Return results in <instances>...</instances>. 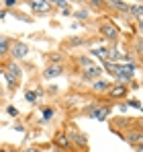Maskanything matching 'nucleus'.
Segmentation results:
<instances>
[{"label": "nucleus", "instance_id": "obj_32", "mask_svg": "<svg viewBox=\"0 0 143 152\" xmlns=\"http://www.w3.org/2000/svg\"><path fill=\"white\" fill-rule=\"evenodd\" d=\"M137 31H139V33L143 35V25H137Z\"/></svg>", "mask_w": 143, "mask_h": 152}, {"label": "nucleus", "instance_id": "obj_3", "mask_svg": "<svg viewBox=\"0 0 143 152\" xmlns=\"http://www.w3.org/2000/svg\"><path fill=\"white\" fill-rule=\"evenodd\" d=\"M98 31H100V35L104 37V39H110V41H117L119 39V27L115 25V23H110V21H102L100 27H98Z\"/></svg>", "mask_w": 143, "mask_h": 152}, {"label": "nucleus", "instance_id": "obj_35", "mask_svg": "<svg viewBox=\"0 0 143 152\" xmlns=\"http://www.w3.org/2000/svg\"><path fill=\"white\" fill-rule=\"evenodd\" d=\"M0 152H8V148H0Z\"/></svg>", "mask_w": 143, "mask_h": 152}, {"label": "nucleus", "instance_id": "obj_7", "mask_svg": "<svg viewBox=\"0 0 143 152\" xmlns=\"http://www.w3.org/2000/svg\"><path fill=\"white\" fill-rule=\"evenodd\" d=\"M53 146H55V148H64V150L72 148L70 136H68V134H64V132H59V134H57V136L53 138Z\"/></svg>", "mask_w": 143, "mask_h": 152}, {"label": "nucleus", "instance_id": "obj_37", "mask_svg": "<svg viewBox=\"0 0 143 152\" xmlns=\"http://www.w3.org/2000/svg\"><path fill=\"white\" fill-rule=\"evenodd\" d=\"M141 111H143V107H141Z\"/></svg>", "mask_w": 143, "mask_h": 152}, {"label": "nucleus", "instance_id": "obj_10", "mask_svg": "<svg viewBox=\"0 0 143 152\" xmlns=\"http://www.w3.org/2000/svg\"><path fill=\"white\" fill-rule=\"evenodd\" d=\"M70 142H72V144H78V146H82V148H86V144H88V138H86L84 134H80V132H70Z\"/></svg>", "mask_w": 143, "mask_h": 152}, {"label": "nucleus", "instance_id": "obj_13", "mask_svg": "<svg viewBox=\"0 0 143 152\" xmlns=\"http://www.w3.org/2000/svg\"><path fill=\"white\" fill-rule=\"evenodd\" d=\"M4 80H6V86H8V88H10V91H14V88H17V86H19V78H17V76H12L10 74V72H6V70H4Z\"/></svg>", "mask_w": 143, "mask_h": 152}, {"label": "nucleus", "instance_id": "obj_34", "mask_svg": "<svg viewBox=\"0 0 143 152\" xmlns=\"http://www.w3.org/2000/svg\"><path fill=\"white\" fill-rule=\"evenodd\" d=\"M49 152H61V150H59V148H55V146H53V148H51V150H49Z\"/></svg>", "mask_w": 143, "mask_h": 152}, {"label": "nucleus", "instance_id": "obj_4", "mask_svg": "<svg viewBox=\"0 0 143 152\" xmlns=\"http://www.w3.org/2000/svg\"><path fill=\"white\" fill-rule=\"evenodd\" d=\"M10 58H12V62H17V60H21V58H25L27 53H29V45L27 43H23V41H12L10 43Z\"/></svg>", "mask_w": 143, "mask_h": 152}, {"label": "nucleus", "instance_id": "obj_24", "mask_svg": "<svg viewBox=\"0 0 143 152\" xmlns=\"http://www.w3.org/2000/svg\"><path fill=\"white\" fill-rule=\"evenodd\" d=\"M70 43H72V45H82V43H84V39H80V37H74V39H70Z\"/></svg>", "mask_w": 143, "mask_h": 152}, {"label": "nucleus", "instance_id": "obj_17", "mask_svg": "<svg viewBox=\"0 0 143 152\" xmlns=\"http://www.w3.org/2000/svg\"><path fill=\"white\" fill-rule=\"evenodd\" d=\"M92 56H100L102 62H108V48H94Z\"/></svg>", "mask_w": 143, "mask_h": 152}, {"label": "nucleus", "instance_id": "obj_25", "mask_svg": "<svg viewBox=\"0 0 143 152\" xmlns=\"http://www.w3.org/2000/svg\"><path fill=\"white\" fill-rule=\"evenodd\" d=\"M23 152H43V150H41L39 146H29V148H25Z\"/></svg>", "mask_w": 143, "mask_h": 152}, {"label": "nucleus", "instance_id": "obj_5", "mask_svg": "<svg viewBox=\"0 0 143 152\" xmlns=\"http://www.w3.org/2000/svg\"><path fill=\"white\" fill-rule=\"evenodd\" d=\"M127 93H129V88H127V84H121V82H115V84H110V88H108V97L110 99H125L127 97Z\"/></svg>", "mask_w": 143, "mask_h": 152}, {"label": "nucleus", "instance_id": "obj_9", "mask_svg": "<svg viewBox=\"0 0 143 152\" xmlns=\"http://www.w3.org/2000/svg\"><path fill=\"white\" fill-rule=\"evenodd\" d=\"M127 140H129L133 146H141L143 148V132L141 129H139V132H137V129L129 132V134H127Z\"/></svg>", "mask_w": 143, "mask_h": 152}, {"label": "nucleus", "instance_id": "obj_1", "mask_svg": "<svg viewBox=\"0 0 143 152\" xmlns=\"http://www.w3.org/2000/svg\"><path fill=\"white\" fill-rule=\"evenodd\" d=\"M113 74H115V78L119 80L121 84H127L135 76V64H115Z\"/></svg>", "mask_w": 143, "mask_h": 152}, {"label": "nucleus", "instance_id": "obj_28", "mask_svg": "<svg viewBox=\"0 0 143 152\" xmlns=\"http://www.w3.org/2000/svg\"><path fill=\"white\" fill-rule=\"evenodd\" d=\"M119 111H121V113H125V111H127V103H121V105H119Z\"/></svg>", "mask_w": 143, "mask_h": 152}, {"label": "nucleus", "instance_id": "obj_15", "mask_svg": "<svg viewBox=\"0 0 143 152\" xmlns=\"http://www.w3.org/2000/svg\"><path fill=\"white\" fill-rule=\"evenodd\" d=\"M92 88H94L96 93H108V88H110V82H108V80H96Z\"/></svg>", "mask_w": 143, "mask_h": 152}, {"label": "nucleus", "instance_id": "obj_36", "mask_svg": "<svg viewBox=\"0 0 143 152\" xmlns=\"http://www.w3.org/2000/svg\"><path fill=\"white\" fill-rule=\"evenodd\" d=\"M2 74H4V70H2V68H0V76H2Z\"/></svg>", "mask_w": 143, "mask_h": 152}, {"label": "nucleus", "instance_id": "obj_33", "mask_svg": "<svg viewBox=\"0 0 143 152\" xmlns=\"http://www.w3.org/2000/svg\"><path fill=\"white\" fill-rule=\"evenodd\" d=\"M133 148H135L137 152H143V148H141V146H133Z\"/></svg>", "mask_w": 143, "mask_h": 152}, {"label": "nucleus", "instance_id": "obj_2", "mask_svg": "<svg viewBox=\"0 0 143 152\" xmlns=\"http://www.w3.org/2000/svg\"><path fill=\"white\" fill-rule=\"evenodd\" d=\"M110 111H113V107H110V105L94 103V105H90V107L86 109V115H88V117H92V119H98V121H104V119L110 115Z\"/></svg>", "mask_w": 143, "mask_h": 152}, {"label": "nucleus", "instance_id": "obj_12", "mask_svg": "<svg viewBox=\"0 0 143 152\" xmlns=\"http://www.w3.org/2000/svg\"><path fill=\"white\" fill-rule=\"evenodd\" d=\"M4 70H6V72H10L12 76H17V78H21V76H23V68H21L17 62H12V60H10V62H6Z\"/></svg>", "mask_w": 143, "mask_h": 152}, {"label": "nucleus", "instance_id": "obj_22", "mask_svg": "<svg viewBox=\"0 0 143 152\" xmlns=\"http://www.w3.org/2000/svg\"><path fill=\"white\" fill-rule=\"evenodd\" d=\"M49 64H61V56H57V53L51 56V58H49Z\"/></svg>", "mask_w": 143, "mask_h": 152}, {"label": "nucleus", "instance_id": "obj_14", "mask_svg": "<svg viewBox=\"0 0 143 152\" xmlns=\"http://www.w3.org/2000/svg\"><path fill=\"white\" fill-rule=\"evenodd\" d=\"M131 12L135 15L137 25H143V4H133V6H131Z\"/></svg>", "mask_w": 143, "mask_h": 152}, {"label": "nucleus", "instance_id": "obj_23", "mask_svg": "<svg viewBox=\"0 0 143 152\" xmlns=\"http://www.w3.org/2000/svg\"><path fill=\"white\" fill-rule=\"evenodd\" d=\"M88 15H90L88 10H78V12H76V17H78V19H88Z\"/></svg>", "mask_w": 143, "mask_h": 152}, {"label": "nucleus", "instance_id": "obj_27", "mask_svg": "<svg viewBox=\"0 0 143 152\" xmlns=\"http://www.w3.org/2000/svg\"><path fill=\"white\" fill-rule=\"evenodd\" d=\"M55 6H59V8H66V6H68V2H64V0H55Z\"/></svg>", "mask_w": 143, "mask_h": 152}, {"label": "nucleus", "instance_id": "obj_21", "mask_svg": "<svg viewBox=\"0 0 143 152\" xmlns=\"http://www.w3.org/2000/svg\"><path fill=\"white\" fill-rule=\"evenodd\" d=\"M127 107H135V109H141V103H139V99H129V101H127Z\"/></svg>", "mask_w": 143, "mask_h": 152}, {"label": "nucleus", "instance_id": "obj_30", "mask_svg": "<svg viewBox=\"0 0 143 152\" xmlns=\"http://www.w3.org/2000/svg\"><path fill=\"white\" fill-rule=\"evenodd\" d=\"M137 127H139V129L143 132V119H137Z\"/></svg>", "mask_w": 143, "mask_h": 152}, {"label": "nucleus", "instance_id": "obj_31", "mask_svg": "<svg viewBox=\"0 0 143 152\" xmlns=\"http://www.w3.org/2000/svg\"><path fill=\"white\" fill-rule=\"evenodd\" d=\"M6 17V10H0V19H4Z\"/></svg>", "mask_w": 143, "mask_h": 152}, {"label": "nucleus", "instance_id": "obj_6", "mask_svg": "<svg viewBox=\"0 0 143 152\" xmlns=\"http://www.w3.org/2000/svg\"><path fill=\"white\" fill-rule=\"evenodd\" d=\"M82 76H84V80H100V76H102V68H100V66H88V68H82Z\"/></svg>", "mask_w": 143, "mask_h": 152}, {"label": "nucleus", "instance_id": "obj_18", "mask_svg": "<svg viewBox=\"0 0 143 152\" xmlns=\"http://www.w3.org/2000/svg\"><path fill=\"white\" fill-rule=\"evenodd\" d=\"M53 115H55V109L53 107H43V124H47Z\"/></svg>", "mask_w": 143, "mask_h": 152}, {"label": "nucleus", "instance_id": "obj_11", "mask_svg": "<svg viewBox=\"0 0 143 152\" xmlns=\"http://www.w3.org/2000/svg\"><path fill=\"white\" fill-rule=\"evenodd\" d=\"M29 6L33 8V12L45 15V12H49V6H51V4H49V2H43V0H41V2H29Z\"/></svg>", "mask_w": 143, "mask_h": 152}, {"label": "nucleus", "instance_id": "obj_26", "mask_svg": "<svg viewBox=\"0 0 143 152\" xmlns=\"http://www.w3.org/2000/svg\"><path fill=\"white\" fill-rule=\"evenodd\" d=\"M6 111H8V115H12V117H17V115H19V111H17L14 107H8Z\"/></svg>", "mask_w": 143, "mask_h": 152}, {"label": "nucleus", "instance_id": "obj_20", "mask_svg": "<svg viewBox=\"0 0 143 152\" xmlns=\"http://www.w3.org/2000/svg\"><path fill=\"white\" fill-rule=\"evenodd\" d=\"M25 99L29 103H35V99H37V91H29L27 95H25Z\"/></svg>", "mask_w": 143, "mask_h": 152}, {"label": "nucleus", "instance_id": "obj_16", "mask_svg": "<svg viewBox=\"0 0 143 152\" xmlns=\"http://www.w3.org/2000/svg\"><path fill=\"white\" fill-rule=\"evenodd\" d=\"M10 43H12L10 39H6V37H2V35H0V58H2V56H6V53L10 51Z\"/></svg>", "mask_w": 143, "mask_h": 152}, {"label": "nucleus", "instance_id": "obj_29", "mask_svg": "<svg viewBox=\"0 0 143 152\" xmlns=\"http://www.w3.org/2000/svg\"><path fill=\"white\" fill-rule=\"evenodd\" d=\"M14 4H17V0H6L4 2V6H14Z\"/></svg>", "mask_w": 143, "mask_h": 152}, {"label": "nucleus", "instance_id": "obj_19", "mask_svg": "<svg viewBox=\"0 0 143 152\" xmlns=\"http://www.w3.org/2000/svg\"><path fill=\"white\" fill-rule=\"evenodd\" d=\"M78 62H80V66H82V68H88V66H94V62H92V58H88V56H80V58H78Z\"/></svg>", "mask_w": 143, "mask_h": 152}, {"label": "nucleus", "instance_id": "obj_8", "mask_svg": "<svg viewBox=\"0 0 143 152\" xmlns=\"http://www.w3.org/2000/svg\"><path fill=\"white\" fill-rule=\"evenodd\" d=\"M61 72H64V66H61V64H49L47 68L43 70V78H47V80H51V78L59 76Z\"/></svg>", "mask_w": 143, "mask_h": 152}]
</instances>
